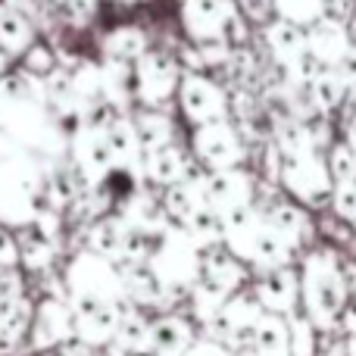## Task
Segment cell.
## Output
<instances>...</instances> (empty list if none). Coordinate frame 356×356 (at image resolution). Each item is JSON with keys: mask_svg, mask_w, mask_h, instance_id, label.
Segmentation results:
<instances>
[{"mask_svg": "<svg viewBox=\"0 0 356 356\" xmlns=\"http://www.w3.org/2000/svg\"><path fill=\"white\" fill-rule=\"evenodd\" d=\"M222 222V247L241 259L247 269H275L294 259V247L284 241V234L259 213L253 203L238 207L232 213L219 216Z\"/></svg>", "mask_w": 356, "mask_h": 356, "instance_id": "obj_1", "label": "cell"}, {"mask_svg": "<svg viewBox=\"0 0 356 356\" xmlns=\"http://www.w3.org/2000/svg\"><path fill=\"white\" fill-rule=\"evenodd\" d=\"M297 275H300V309L313 319L319 334L334 332L341 322V309L350 297V284L338 253L328 247L309 250Z\"/></svg>", "mask_w": 356, "mask_h": 356, "instance_id": "obj_2", "label": "cell"}, {"mask_svg": "<svg viewBox=\"0 0 356 356\" xmlns=\"http://www.w3.org/2000/svg\"><path fill=\"white\" fill-rule=\"evenodd\" d=\"M203 250L207 247L197 244L178 222H166V228L154 238V250L147 257V266L166 288V297H188L191 284L200 278Z\"/></svg>", "mask_w": 356, "mask_h": 356, "instance_id": "obj_3", "label": "cell"}, {"mask_svg": "<svg viewBox=\"0 0 356 356\" xmlns=\"http://www.w3.org/2000/svg\"><path fill=\"white\" fill-rule=\"evenodd\" d=\"M278 181H282L284 194H291L300 203H313V207H325L334 184L325 156L316 150V144L278 150Z\"/></svg>", "mask_w": 356, "mask_h": 356, "instance_id": "obj_4", "label": "cell"}, {"mask_svg": "<svg viewBox=\"0 0 356 356\" xmlns=\"http://www.w3.org/2000/svg\"><path fill=\"white\" fill-rule=\"evenodd\" d=\"M178 79H181V66L175 56L147 47L131 63V97L147 110H160L166 100L175 97Z\"/></svg>", "mask_w": 356, "mask_h": 356, "instance_id": "obj_5", "label": "cell"}, {"mask_svg": "<svg viewBox=\"0 0 356 356\" xmlns=\"http://www.w3.org/2000/svg\"><path fill=\"white\" fill-rule=\"evenodd\" d=\"M259 313H263V307H259V300L253 297V291H244V288L234 291V294L203 322L207 338L225 344L228 350H244L253 341V328H257Z\"/></svg>", "mask_w": 356, "mask_h": 356, "instance_id": "obj_6", "label": "cell"}, {"mask_svg": "<svg viewBox=\"0 0 356 356\" xmlns=\"http://www.w3.org/2000/svg\"><path fill=\"white\" fill-rule=\"evenodd\" d=\"M191 160L200 163L207 172L244 166L247 150H244V141H241V131L234 129L228 119L194 125V135H191Z\"/></svg>", "mask_w": 356, "mask_h": 356, "instance_id": "obj_7", "label": "cell"}, {"mask_svg": "<svg viewBox=\"0 0 356 356\" xmlns=\"http://www.w3.org/2000/svg\"><path fill=\"white\" fill-rule=\"evenodd\" d=\"M266 35V47H269L272 60L284 69L294 81L307 85L313 79V72L319 69V63L307 54V35H303V25L288 22L282 16H272L269 22L263 25Z\"/></svg>", "mask_w": 356, "mask_h": 356, "instance_id": "obj_8", "label": "cell"}, {"mask_svg": "<svg viewBox=\"0 0 356 356\" xmlns=\"http://www.w3.org/2000/svg\"><path fill=\"white\" fill-rule=\"evenodd\" d=\"M175 97H178V106H181L184 122L191 129L203 122H216V119H228L225 88L203 72H181Z\"/></svg>", "mask_w": 356, "mask_h": 356, "instance_id": "obj_9", "label": "cell"}, {"mask_svg": "<svg viewBox=\"0 0 356 356\" xmlns=\"http://www.w3.org/2000/svg\"><path fill=\"white\" fill-rule=\"evenodd\" d=\"M253 194H257V178L244 166L203 172V207H209L216 216H225L232 209L253 203Z\"/></svg>", "mask_w": 356, "mask_h": 356, "instance_id": "obj_10", "label": "cell"}, {"mask_svg": "<svg viewBox=\"0 0 356 356\" xmlns=\"http://www.w3.org/2000/svg\"><path fill=\"white\" fill-rule=\"evenodd\" d=\"M234 10H238L234 0H181L178 16H181L184 35L194 44H200V41H213V38L225 35V22Z\"/></svg>", "mask_w": 356, "mask_h": 356, "instance_id": "obj_11", "label": "cell"}, {"mask_svg": "<svg viewBox=\"0 0 356 356\" xmlns=\"http://www.w3.org/2000/svg\"><path fill=\"white\" fill-rule=\"evenodd\" d=\"M250 291L266 313L284 316V313L300 307V275H297V269L291 263L259 272V278L253 282Z\"/></svg>", "mask_w": 356, "mask_h": 356, "instance_id": "obj_12", "label": "cell"}, {"mask_svg": "<svg viewBox=\"0 0 356 356\" xmlns=\"http://www.w3.org/2000/svg\"><path fill=\"white\" fill-rule=\"evenodd\" d=\"M303 35H307V54L319 66H334L353 47V35L347 29V22H338V19L328 16H319L316 22L303 25Z\"/></svg>", "mask_w": 356, "mask_h": 356, "instance_id": "obj_13", "label": "cell"}, {"mask_svg": "<svg viewBox=\"0 0 356 356\" xmlns=\"http://www.w3.org/2000/svg\"><path fill=\"white\" fill-rule=\"evenodd\" d=\"M253 207H257L259 213H263L266 219H269L272 225L284 234V241H288L291 247L303 244V241H307V234L313 232L309 216L303 213L297 203H291L284 194H278V191H269V194H266V200H263V197H253Z\"/></svg>", "mask_w": 356, "mask_h": 356, "instance_id": "obj_14", "label": "cell"}, {"mask_svg": "<svg viewBox=\"0 0 356 356\" xmlns=\"http://www.w3.org/2000/svg\"><path fill=\"white\" fill-rule=\"evenodd\" d=\"M191 163L194 160H191L188 150L178 141H172L150 150V154H141V172H144V181L156 184V188H166V184L181 181L191 172Z\"/></svg>", "mask_w": 356, "mask_h": 356, "instance_id": "obj_15", "label": "cell"}, {"mask_svg": "<svg viewBox=\"0 0 356 356\" xmlns=\"http://www.w3.org/2000/svg\"><path fill=\"white\" fill-rule=\"evenodd\" d=\"M200 278H207V282L225 288L228 294H234V291H241L250 282V269L234 253H228L222 244H213L200 257Z\"/></svg>", "mask_w": 356, "mask_h": 356, "instance_id": "obj_16", "label": "cell"}, {"mask_svg": "<svg viewBox=\"0 0 356 356\" xmlns=\"http://www.w3.org/2000/svg\"><path fill=\"white\" fill-rule=\"evenodd\" d=\"M79 163H81V172L88 175V181H94V184L106 181V178L116 172L110 147H106V131L104 129L85 125V131L79 135Z\"/></svg>", "mask_w": 356, "mask_h": 356, "instance_id": "obj_17", "label": "cell"}, {"mask_svg": "<svg viewBox=\"0 0 356 356\" xmlns=\"http://www.w3.org/2000/svg\"><path fill=\"white\" fill-rule=\"evenodd\" d=\"M194 325L181 316H160L150 322V353L154 356H181L194 344Z\"/></svg>", "mask_w": 356, "mask_h": 356, "instance_id": "obj_18", "label": "cell"}, {"mask_svg": "<svg viewBox=\"0 0 356 356\" xmlns=\"http://www.w3.org/2000/svg\"><path fill=\"white\" fill-rule=\"evenodd\" d=\"M207 172V169H203ZM203 172H188L181 181L166 184V194H163V209H166L169 222L181 225L191 213L203 207Z\"/></svg>", "mask_w": 356, "mask_h": 356, "instance_id": "obj_19", "label": "cell"}, {"mask_svg": "<svg viewBox=\"0 0 356 356\" xmlns=\"http://www.w3.org/2000/svg\"><path fill=\"white\" fill-rule=\"evenodd\" d=\"M307 88H309V100H313V106L319 113L341 110V106H344V100H347V94L353 91V88L347 85V81L341 79L332 66H319V69H316L313 79L307 81Z\"/></svg>", "mask_w": 356, "mask_h": 356, "instance_id": "obj_20", "label": "cell"}, {"mask_svg": "<svg viewBox=\"0 0 356 356\" xmlns=\"http://www.w3.org/2000/svg\"><path fill=\"white\" fill-rule=\"evenodd\" d=\"M131 125H135L141 154H150V150L175 141V122L160 110H147V106H141V113H131Z\"/></svg>", "mask_w": 356, "mask_h": 356, "instance_id": "obj_21", "label": "cell"}, {"mask_svg": "<svg viewBox=\"0 0 356 356\" xmlns=\"http://www.w3.org/2000/svg\"><path fill=\"white\" fill-rule=\"evenodd\" d=\"M250 347L259 356H291V344H288V325H284L282 313H259L257 328H253V341Z\"/></svg>", "mask_w": 356, "mask_h": 356, "instance_id": "obj_22", "label": "cell"}, {"mask_svg": "<svg viewBox=\"0 0 356 356\" xmlns=\"http://www.w3.org/2000/svg\"><path fill=\"white\" fill-rule=\"evenodd\" d=\"M150 47L147 31L138 25H119L110 35L104 38V56L106 60H122V63H135L144 50Z\"/></svg>", "mask_w": 356, "mask_h": 356, "instance_id": "obj_23", "label": "cell"}, {"mask_svg": "<svg viewBox=\"0 0 356 356\" xmlns=\"http://www.w3.org/2000/svg\"><path fill=\"white\" fill-rule=\"evenodd\" d=\"M150 350V319L135 307L129 316L119 319V328L113 334V353H138Z\"/></svg>", "mask_w": 356, "mask_h": 356, "instance_id": "obj_24", "label": "cell"}, {"mask_svg": "<svg viewBox=\"0 0 356 356\" xmlns=\"http://www.w3.org/2000/svg\"><path fill=\"white\" fill-rule=\"evenodd\" d=\"M284 325H288V344H291V356H316L319 347V328L313 325L307 313L300 307L284 313Z\"/></svg>", "mask_w": 356, "mask_h": 356, "instance_id": "obj_25", "label": "cell"}, {"mask_svg": "<svg viewBox=\"0 0 356 356\" xmlns=\"http://www.w3.org/2000/svg\"><path fill=\"white\" fill-rule=\"evenodd\" d=\"M122 234H125V222L119 216H110V219L97 222L91 232V247L94 253L106 259H119V250H122Z\"/></svg>", "mask_w": 356, "mask_h": 356, "instance_id": "obj_26", "label": "cell"}, {"mask_svg": "<svg viewBox=\"0 0 356 356\" xmlns=\"http://www.w3.org/2000/svg\"><path fill=\"white\" fill-rule=\"evenodd\" d=\"M272 6H275V16L297 25H309L325 13V0H272Z\"/></svg>", "mask_w": 356, "mask_h": 356, "instance_id": "obj_27", "label": "cell"}, {"mask_svg": "<svg viewBox=\"0 0 356 356\" xmlns=\"http://www.w3.org/2000/svg\"><path fill=\"white\" fill-rule=\"evenodd\" d=\"M332 181H356V150L347 141H334L325 156Z\"/></svg>", "mask_w": 356, "mask_h": 356, "instance_id": "obj_28", "label": "cell"}, {"mask_svg": "<svg viewBox=\"0 0 356 356\" xmlns=\"http://www.w3.org/2000/svg\"><path fill=\"white\" fill-rule=\"evenodd\" d=\"M328 203H332V216L344 219L347 225H356V181H334Z\"/></svg>", "mask_w": 356, "mask_h": 356, "instance_id": "obj_29", "label": "cell"}, {"mask_svg": "<svg viewBox=\"0 0 356 356\" xmlns=\"http://www.w3.org/2000/svg\"><path fill=\"white\" fill-rule=\"evenodd\" d=\"M29 38H31V29H29V22H25L19 13H13V10L0 13V41H3L6 47L22 50L25 44H29Z\"/></svg>", "mask_w": 356, "mask_h": 356, "instance_id": "obj_30", "label": "cell"}, {"mask_svg": "<svg viewBox=\"0 0 356 356\" xmlns=\"http://www.w3.org/2000/svg\"><path fill=\"white\" fill-rule=\"evenodd\" d=\"M234 3H238V10L244 13L247 22L266 25L272 16H275V6H272V0H234Z\"/></svg>", "mask_w": 356, "mask_h": 356, "instance_id": "obj_31", "label": "cell"}, {"mask_svg": "<svg viewBox=\"0 0 356 356\" xmlns=\"http://www.w3.org/2000/svg\"><path fill=\"white\" fill-rule=\"evenodd\" d=\"M181 356H234V350H228L225 344H219V341H213V338H194V344Z\"/></svg>", "mask_w": 356, "mask_h": 356, "instance_id": "obj_32", "label": "cell"}, {"mask_svg": "<svg viewBox=\"0 0 356 356\" xmlns=\"http://www.w3.org/2000/svg\"><path fill=\"white\" fill-rule=\"evenodd\" d=\"M322 16L350 25V19L356 16V0H325V13H322Z\"/></svg>", "mask_w": 356, "mask_h": 356, "instance_id": "obj_33", "label": "cell"}, {"mask_svg": "<svg viewBox=\"0 0 356 356\" xmlns=\"http://www.w3.org/2000/svg\"><path fill=\"white\" fill-rule=\"evenodd\" d=\"M332 69H334V72H338L341 79H344L350 88H356V41H353V47L347 50V54L341 56V60L334 63Z\"/></svg>", "mask_w": 356, "mask_h": 356, "instance_id": "obj_34", "label": "cell"}, {"mask_svg": "<svg viewBox=\"0 0 356 356\" xmlns=\"http://www.w3.org/2000/svg\"><path fill=\"white\" fill-rule=\"evenodd\" d=\"M341 332H356V291H350V297H347L344 309H341V322H338Z\"/></svg>", "mask_w": 356, "mask_h": 356, "instance_id": "obj_35", "label": "cell"}, {"mask_svg": "<svg viewBox=\"0 0 356 356\" xmlns=\"http://www.w3.org/2000/svg\"><path fill=\"white\" fill-rule=\"evenodd\" d=\"M344 141L356 150V113H353L350 119H347V125H344Z\"/></svg>", "mask_w": 356, "mask_h": 356, "instance_id": "obj_36", "label": "cell"}, {"mask_svg": "<svg viewBox=\"0 0 356 356\" xmlns=\"http://www.w3.org/2000/svg\"><path fill=\"white\" fill-rule=\"evenodd\" d=\"M31 66H41V69H47L50 66V54L44 47H38L35 54H31Z\"/></svg>", "mask_w": 356, "mask_h": 356, "instance_id": "obj_37", "label": "cell"}, {"mask_svg": "<svg viewBox=\"0 0 356 356\" xmlns=\"http://www.w3.org/2000/svg\"><path fill=\"white\" fill-rule=\"evenodd\" d=\"M344 356H356V332L347 334V341H344Z\"/></svg>", "mask_w": 356, "mask_h": 356, "instance_id": "obj_38", "label": "cell"}, {"mask_svg": "<svg viewBox=\"0 0 356 356\" xmlns=\"http://www.w3.org/2000/svg\"><path fill=\"white\" fill-rule=\"evenodd\" d=\"M234 356H259L253 347H244V350H234Z\"/></svg>", "mask_w": 356, "mask_h": 356, "instance_id": "obj_39", "label": "cell"}, {"mask_svg": "<svg viewBox=\"0 0 356 356\" xmlns=\"http://www.w3.org/2000/svg\"><path fill=\"white\" fill-rule=\"evenodd\" d=\"M113 356H154L150 350H138V353H113Z\"/></svg>", "mask_w": 356, "mask_h": 356, "instance_id": "obj_40", "label": "cell"}, {"mask_svg": "<svg viewBox=\"0 0 356 356\" xmlns=\"http://www.w3.org/2000/svg\"><path fill=\"white\" fill-rule=\"evenodd\" d=\"M325 356H344V347H338V350H328Z\"/></svg>", "mask_w": 356, "mask_h": 356, "instance_id": "obj_41", "label": "cell"}, {"mask_svg": "<svg viewBox=\"0 0 356 356\" xmlns=\"http://www.w3.org/2000/svg\"><path fill=\"white\" fill-rule=\"evenodd\" d=\"M125 3H141V0H125Z\"/></svg>", "mask_w": 356, "mask_h": 356, "instance_id": "obj_42", "label": "cell"}, {"mask_svg": "<svg viewBox=\"0 0 356 356\" xmlns=\"http://www.w3.org/2000/svg\"><path fill=\"white\" fill-rule=\"evenodd\" d=\"M353 91H356V88H353ZM353 113H356V110H353Z\"/></svg>", "mask_w": 356, "mask_h": 356, "instance_id": "obj_43", "label": "cell"}]
</instances>
